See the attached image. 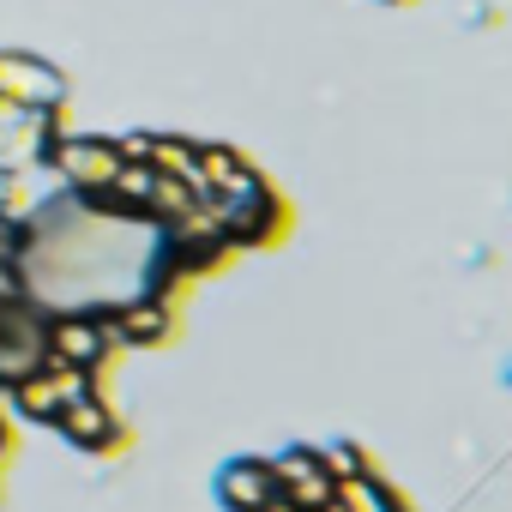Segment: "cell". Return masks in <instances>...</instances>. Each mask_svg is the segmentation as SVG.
Returning <instances> with one entry per match:
<instances>
[{"instance_id": "1", "label": "cell", "mask_w": 512, "mask_h": 512, "mask_svg": "<svg viewBox=\"0 0 512 512\" xmlns=\"http://www.w3.org/2000/svg\"><path fill=\"white\" fill-rule=\"evenodd\" d=\"M85 392H97L91 386V374L85 368H67V362H37L25 380H13V404L25 410V416H37V422H55L73 398H85Z\"/></svg>"}, {"instance_id": "2", "label": "cell", "mask_w": 512, "mask_h": 512, "mask_svg": "<svg viewBox=\"0 0 512 512\" xmlns=\"http://www.w3.org/2000/svg\"><path fill=\"white\" fill-rule=\"evenodd\" d=\"M272 470H278V500L290 506V512H326L332 506V470H326V452L320 446H284L278 458H272Z\"/></svg>"}, {"instance_id": "3", "label": "cell", "mask_w": 512, "mask_h": 512, "mask_svg": "<svg viewBox=\"0 0 512 512\" xmlns=\"http://www.w3.org/2000/svg\"><path fill=\"white\" fill-rule=\"evenodd\" d=\"M217 217H223L229 247H272V241H284V235H290V205H284V193H278L272 181L253 193V199L217 205Z\"/></svg>"}, {"instance_id": "4", "label": "cell", "mask_w": 512, "mask_h": 512, "mask_svg": "<svg viewBox=\"0 0 512 512\" xmlns=\"http://www.w3.org/2000/svg\"><path fill=\"white\" fill-rule=\"evenodd\" d=\"M49 163L61 169V181H73V193H97V187L115 181L121 145L115 139H97V133H61L49 145Z\"/></svg>"}, {"instance_id": "5", "label": "cell", "mask_w": 512, "mask_h": 512, "mask_svg": "<svg viewBox=\"0 0 512 512\" xmlns=\"http://www.w3.org/2000/svg\"><path fill=\"white\" fill-rule=\"evenodd\" d=\"M109 332H103V314L91 308V314H49V326H43V356L49 362H67V368H85V374H97V362L109 356Z\"/></svg>"}, {"instance_id": "6", "label": "cell", "mask_w": 512, "mask_h": 512, "mask_svg": "<svg viewBox=\"0 0 512 512\" xmlns=\"http://www.w3.org/2000/svg\"><path fill=\"white\" fill-rule=\"evenodd\" d=\"M217 500L229 506V512H272V506H284L278 500V470H272V458H229L223 470H217ZM290 512V506H284Z\"/></svg>"}, {"instance_id": "7", "label": "cell", "mask_w": 512, "mask_h": 512, "mask_svg": "<svg viewBox=\"0 0 512 512\" xmlns=\"http://www.w3.org/2000/svg\"><path fill=\"white\" fill-rule=\"evenodd\" d=\"M103 314V332L115 338V344H163L169 332H175V308L163 302V296H133V302H115V308H97Z\"/></svg>"}, {"instance_id": "8", "label": "cell", "mask_w": 512, "mask_h": 512, "mask_svg": "<svg viewBox=\"0 0 512 512\" xmlns=\"http://www.w3.org/2000/svg\"><path fill=\"white\" fill-rule=\"evenodd\" d=\"M199 181H205L211 205H235V199H253L266 187V175L253 169L235 145H199Z\"/></svg>"}, {"instance_id": "9", "label": "cell", "mask_w": 512, "mask_h": 512, "mask_svg": "<svg viewBox=\"0 0 512 512\" xmlns=\"http://www.w3.org/2000/svg\"><path fill=\"white\" fill-rule=\"evenodd\" d=\"M0 97H13V103H37V109H61L67 97V79L37 61V55H13V49H0Z\"/></svg>"}, {"instance_id": "10", "label": "cell", "mask_w": 512, "mask_h": 512, "mask_svg": "<svg viewBox=\"0 0 512 512\" xmlns=\"http://www.w3.org/2000/svg\"><path fill=\"white\" fill-rule=\"evenodd\" d=\"M55 428H61L79 452H109V446H121V422H115V410H109L97 392L73 398V404L55 416Z\"/></svg>"}, {"instance_id": "11", "label": "cell", "mask_w": 512, "mask_h": 512, "mask_svg": "<svg viewBox=\"0 0 512 512\" xmlns=\"http://www.w3.org/2000/svg\"><path fill=\"white\" fill-rule=\"evenodd\" d=\"M332 506L338 512H410V500L380 476V470H362V476H338L332 488Z\"/></svg>"}, {"instance_id": "12", "label": "cell", "mask_w": 512, "mask_h": 512, "mask_svg": "<svg viewBox=\"0 0 512 512\" xmlns=\"http://www.w3.org/2000/svg\"><path fill=\"white\" fill-rule=\"evenodd\" d=\"M320 452H326V470H332V482H338V476H362V470H380V464H374V458H368L356 440H332V446H320Z\"/></svg>"}, {"instance_id": "13", "label": "cell", "mask_w": 512, "mask_h": 512, "mask_svg": "<svg viewBox=\"0 0 512 512\" xmlns=\"http://www.w3.org/2000/svg\"><path fill=\"white\" fill-rule=\"evenodd\" d=\"M380 7H416V0H380Z\"/></svg>"}, {"instance_id": "14", "label": "cell", "mask_w": 512, "mask_h": 512, "mask_svg": "<svg viewBox=\"0 0 512 512\" xmlns=\"http://www.w3.org/2000/svg\"><path fill=\"white\" fill-rule=\"evenodd\" d=\"M506 380H512V374H506Z\"/></svg>"}]
</instances>
